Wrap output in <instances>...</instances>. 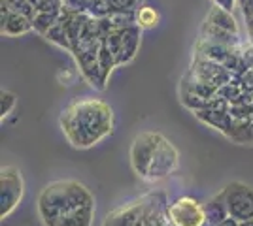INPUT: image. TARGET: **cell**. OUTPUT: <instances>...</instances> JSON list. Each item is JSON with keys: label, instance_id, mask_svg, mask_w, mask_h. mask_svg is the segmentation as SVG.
Masks as SVG:
<instances>
[{"label": "cell", "instance_id": "6da1fadb", "mask_svg": "<svg viewBox=\"0 0 253 226\" xmlns=\"http://www.w3.org/2000/svg\"><path fill=\"white\" fill-rule=\"evenodd\" d=\"M38 215L45 226H91L95 198L80 181H53L38 196Z\"/></svg>", "mask_w": 253, "mask_h": 226}, {"label": "cell", "instance_id": "7a4b0ae2", "mask_svg": "<svg viewBox=\"0 0 253 226\" xmlns=\"http://www.w3.org/2000/svg\"><path fill=\"white\" fill-rule=\"evenodd\" d=\"M61 127L70 141L78 149H87L112 134L114 111L96 98H85L70 104L61 115Z\"/></svg>", "mask_w": 253, "mask_h": 226}, {"label": "cell", "instance_id": "3957f363", "mask_svg": "<svg viewBox=\"0 0 253 226\" xmlns=\"http://www.w3.org/2000/svg\"><path fill=\"white\" fill-rule=\"evenodd\" d=\"M229 217L236 219L238 223H246L253 219V189L250 185L232 181L221 191Z\"/></svg>", "mask_w": 253, "mask_h": 226}, {"label": "cell", "instance_id": "277c9868", "mask_svg": "<svg viewBox=\"0 0 253 226\" xmlns=\"http://www.w3.org/2000/svg\"><path fill=\"white\" fill-rule=\"evenodd\" d=\"M25 193L23 175L13 166H2L0 170V217L6 219L21 202Z\"/></svg>", "mask_w": 253, "mask_h": 226}, {"label": "cell", "instance_id": "5b68a950", "mask_svg": "<svg viewBox=\"0 0 253 226\" xmlns=\"http://www.w3.org/2000/svg\"><path fill=\"white\" fill-rule=\"evenodd\" d=\"M167 217L174 226H206L204 204L189 196L174 200L167 209Z\"/></svg>", "mask_w": 253, "mask_h": 226}, {"label": "cell", "instance_id": "8992f818", "mask_svg": "<svg viewBox=\"0 0 253 226\" xmlns=\"http://www.w3.org/2000/svg\"><path fill=\"white\" fill-rule=\"evenodd\" d=\"M159 136L161 134L157 132H142L134 138L132 145H130V164H132V170L136 172V175L142 179H148L149 166H151L153 155L157 149Z\"/></svg>", "mask_w": 253, "mask_h": 226}, {"label": "cell", "instance_id": "52a82bcc", "mask_svg": "<svg viewBox=\"0 0 253 226\" xmlns=\"http://www.w3.org/2000/svg\"><path fill=\"white\" fill-rule=\"evenodd\" d=\"M178 149L165 136H159L157 149H155V155H153V161H151V166H149V173L146 181L153 183V181H161V179L169 177L170 173L178 168Z\"/></svg>", "mask_w": 253, "mask_h": 226}, {"label": "cell", "instance_id": "ba28073f", "mask_svg": "<svg viewBox=\"0 0 253 226\" xmlns=\"http://www.w3.org/2000/svg\"><path fill=\"white\" fill-rule=\"evenodd\" d=\"M149 213V204L146 198L123 205L106 217L102 226H146V219Z\"/></svg>", "mask_w": 253, "mask_h": 226}, {"label": "cell", "instance_id": "9c48e42d", "mask_svg": "<svg viewBox=\"0 0 253 226\" xmlns=\"http://www.w3.org/2000/svg\"><path fill=\"white\" fill-rule=\"evenodd\" d=\"M204 213H206V226H217L221 225L225 219H229L227 204H225V198H223L221 193L210 198L204 204Z\"/></svg>", "mask_w": 253, "mask_h": 226}, {"label": "cell", "instance_id": "30bf717a", "mask_svg": "<svg viewBox=\"0 0 253 226\" xmlns=\"http://www.w3.org/2000/svg\"><path fill=\"white\" fill-rule=\"evenodd\" d=\"M208 25L219 29L223 32H232V34L238 32V25L234 21V17L229 13V10H225L221 6H217V8L213 6V10L208 15Z\"/></svg>", "mask_w": 253, "mask_h": 226}, {"label": "cell", "instance_id": "8fae6325", "mask_svg": "<svg viewBox=\"0 0 253 226\" xmlns=\"http://www.w3.org/2000/svg\"><path fill=\"white\" fill-rule=\"evenodd\" d=\"M32 19L19 15V13H10L8 19L2 23V34H10V36H17V34H25L27 31H31Z\"/></svg>", "mask_w": 253, "mask_h": 226}, {"label": "cell", "instance_id": "7c38bea8", "mask_svg": "<svg viewBox=\"0 0 253 226\" xmlns=\"http://www.w3.org/2000/svg\"><path fill=\"white\" fill-rule=\"evenodd\" d=\"M159 23V13L151 6H140L134 11V25L138 29H153Z\"/></svg>", "mask_w": 253, "mask_h": 226}, {"label": "cell", "instance_id": "4fadbf2b", "mask_svg": "<svg viewBox=\"0 0 253 226\" xmlns=\"http://www.w3.org/2000/svg\"><path fill=\"white\" fill-rule=\"evenodd\" d=\"M47 36V40H51V42L59 43V45H63V47H72V43H70V34H68V27H66V23L63 21H57L55 25L51 27V31L45 34Z\"/></svg>", "mask_w": 253, "mask_h": 226}, {"label": "cell", "instance_id": "5bb4252c", "mask_svg": "<svg viewBox=\"0 0 253 226\" xmlns=\"http://www.w3.org/2000/svg\"><path fill=\"white\" fill-rule=\"evenodd\" d=\"M55 23H57V10L38 11V15L34 17L32 25H34L36 31H40L42 34H47L49 31H51V27L55 25Z\"/></svg>", "mask_w": 253, "mask_h": 226}, {"label": "cell", "instance_id": "9a60e30c", "mask_svg": "<svg viewBox=\"0 0 253 226\" xmlns=\"http://www.w3.org/2000/svg\"><path fill=\"white\" fill-rule=\"evenodd\" d=\"M15 104H17L15 95L10 93V91H2V95H0V117H8L11 113V109L15 108Z\"/></svg>", "mask_w": 253, "mask_h": 226}, {"label": "cell", "instance_id": "2e32d148", "mask_svg": "<svg viewBox=\"0 0 253 226\" xmlns=\"http://www.w3.org/2000/svg\"><path fill=\"white\" fill-rule=\"evenodd\" d=\"M140 2L142 0H110L112 6H116L117 10H134L136 11L140 8Z\"/></svg>", "mask_w": 253, "mask_h": 226}, {"label": "cell", "instance_id": "e0dca14e", "mask_svg": "<svg viewBox=\"0 0 253 226\" xmlns=\"http://www.w3.org/2000/svg\"><path fill=\"white\" fill-rule=\"evenodd\" d=\"M217 226H240V223L236 221V219H232V217H229V219H225L221 225H217Z\"/></svg>", "mask_w": 253, "mask_h": 226}, {"label": "cell", "instance_id": "ac0fdd59", "mask_svg": "<svg viewBox=\"0 0 253 226\" xmlns=\"http://www.w3.org/2000/svg\"><path fill=\"white\" fill-rule=\"evenodd\" d=\"M215 2H217V4L221 6V8H225V10H231V8H232V2H234V0H215Z\"/></svg>", "mask_w": 253, "mask_h": 226}, {"label": "cell", "instance_id": "d6986e66", "mask_svg": "<svg viewBox=\"0 0 253 226\" xmlns=\"http://www.w3.org/2000/svg\"><path fill=\"white\" fill-rule=\"evenodd\" d=\"M240 226H253V219L252 221H246V223H240Z\"/></svg>", "mask_w": 253, "mask_h": 226}, {"label": "cell", "instance_id": "ffe728a7", "mask_svg": "<svg viewBox=\"0 0 253 226\" xmlns=\"http://www.w3.org/2000/svg\"><path fill=\"white\" fill-rule=\"evenodd\" d=\"M250 31H252V36H253V21L250 23Z\"/></svg>", "mask_w": 253, "mask_h": 226}, {"label": "cell", "instance_id": "44dd1931", "mask_svg": "<svg viewBox=\"0 0 253 226\" xmlns=\"http://www.w3.org/2000/svg\"><path fill=\"white\" fill-rule=\"evenodd\" d=\"M250 8H252V10H253V0H252V4H250Z\"/></svg>", "mask_w": 253, "mask_h": 226}]
</instances>
